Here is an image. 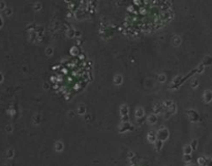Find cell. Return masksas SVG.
I'll return each mask as SVG.
<instances>
[{
  "label": "cell",
  "mask_w": 212,
  "mask_h": 166,
  "mask_svg": "<svg viewBox=\"0 0 212 166\" xmlns=\"http://www.w3.org/2000/svg\"><path fill=\"white\" fill-rule=\"evenodd\" d=\"M147 139L149 140V142L154 143V142L156 141V133H155V131L151 130V131L149 132V134H148V136H147Z\"/></svg>",
  "instance_id": "obj_2"
},
{
  "label": "cell",
  "mask_w": 212,
  "mask_h": 166,
  "mask_svg": "<svg viewBox=\"0 0 212 166\" xmlns=\"http://www.w3.org/2000/svg\"><path fill=\"white\" fill-rule=\"evenodd\" d=\"M63 149H64V145H63V143H62L61 141L56 142V144H55V149H56L57 152H62Z\"/></svg>",
  "instance_id": "obj_3"
},
{
  "label": "cell",
  "mask_w": 212,
  "mask_h": 166,
  "mask_svg": "<svg viewBox=\"0 0 212 166\" xmlns=\"http://www.w3.org/2000/svg\"><path fill=\"white\" fill-rule=\"evenodd\" d=\"M143 114H144V110H143V108H141V107H140V108H138V109H137V111H136V116L140 118V117H142V116H143Z\"/></svg>",
  "instance_id": "obj_6"
},
{
  "label": "cell",
  "mask_w": 212,
  "mask_h": 166,
  "mask_svg": "<svg viewBox=\"0 0 212 166\" xmlns=\"http://www.w3.org/2000/svg\"><path fill=\"white\" fill-rule=\"evenodd\" d=\"M192 152V148L190 147H185L184 148V155H189Z\"/></svg>",
  "instance_id": "obj_8"
},
{
  "label": "cell",
  "mask_w": 212,
  "mask_h": 166,
  "mask_svg": "<svg viewBox=\"0 0 212 166\" xmlns=\"http://www.w3.org/2000/svg\"><path fill=\"white\" fill-rule=\"evenodd\" d=\"M156 115H150L148 117V123L149 124H154L155 121H156Z\"/></svg>",
  "instance_id": "obj_7"
},
{
  "label": "cell",
  "mask_w": 212,
  "mask_h": 166,
  "mask_svg": "<svg viewBox=\"0 0 212 166\" xmlns=\"http://www.w3.org/2000/svg\"><path fill=\"white\" fill-rule=\"evenodd\" d=\"M154 143H155V149H156L157 152L162 150V149H163V141H161V140H156Z\"/></svg>",
  "instance_id": "obj_4"
},
{
  "label": "cell",
  "mask_w": 212,
  "mask_h": 166,
  "mask_svg": "<svg viewBox=\"0 0 212 166\" xmlns=\"http://www.w3.org/2000/svg\"><path fill=\"white\" fill-rule=\"evenodd\" d=\"M184 160H185L186 162L190 161V156H187V155H185V156H184Z\"/></svg>",
  "instance_id": "obj_13"
},
{
  "label": "cell",
  "mask_w": 212,
  "mask_h": 166,
  "mask_svg": "<svg viewBox=\"0 0 212 166\" xmlns=\"http://www.w3.org/2000/svg\"><path fill=\"white\" fill-rule=\"evenodd\" d=\"M5 14H6V16H9L12 14V9L11 8H5Z\"/></svg>",
  "instance_id": "obj_11"
},
{
  "label": "cell",
  "mask_w": 212,
  "mask_h": 166,
  "mask_svg": "<svg viewBox=\"0 0 212 166\" xmlns=\"http://www.w3.org/2000/svg\"><path fill=\"white\" fill-rule=\"evenodd\" d=\"M78 112H79L80 114H83V113L85 112V107H84L83 105H82V106L80 105V106L78 107Z\"/></svg>",
  "instance_id": "obj_9"
},
{
  "label": "cell",
  "mask_w": 212,
  "mask_h": 166,
  "mask_svg": "<svg viewBox=\"0 0 212 166\" xmlns=\"http://www.w3.org/2000/svg\"><path fill=\"white\" fill-rule=\"evenodd\" d=\"M46 51H47V54H48V53H49V54H52V53H53V51H52V49H51V48L47 49Z\"/></svg>",
  "instance_id": "obj_15"
},
{
  "label": "cell",
  "mask_w": 212,
  "mask_h": 166,
  "mask_svg": "<svg viewBox=\"0 0 212 166\" xmlns=\"http://www.w3.org/2000/svg\"><path fill=\"white\" fill-rule=\"evenodd\" d=\"M164 80H166L164 75H159V81H164Z\"/></svg>",
  "instance_id": "obj_14"
},
{
  "label": "cell",
  "mask_w": 212,
  "mask_h": 166,
  "mask_svg": "<svg viewBox=\"0 0 212 166\" xmlns=\"http://www.w3.org/2000/svg\"><path fill=\"white\" fill-rule=\"evenodd\" d=\"M0 9H5V3L0 1Z\"/></svg>",
  "instance_id": "obj_12"
},
{
  "label": "cell",
  "mask_w": 212,
  "mask_h": 166,
  "mask_svg": "<svg viewBox=\"0 0 212 166\" xmlns=\"http://www.w3.org/2000/svg\"><path fill=\"white\" fill-rule=\"evenodd\" d=\"M14 156H15L14 149H8V150L6 152V158H7V159H13Z\"/></svg>",
  "instance_id": "obj_5"
},
{
  "label": "cell",
  "mask_w": 212,
  "mask_h": 166,
  "mask_svg": "<svg viewBox=\"0 0 212 166\" xmlns=\"http://www.w3.org/2000/svg\"><path fill=\"white\" fill-rule=\"evenodd\" d=\"M122 81V78L119 76V75H117V77H116V80H115V83L117 84V85H119V83Z\"/></svg>",
  "instance_id": "obj_10"
},
{
  "label": "cell",
  "mask_w": 212,
  "mask_h": 166,
  "mask_svg": "<svg viewBox=\"0 0 212 166\" xmlns=\"http://www.w3.org/2000/svg\"><path fill=\"white\" fill-rule=\"evenodd\" d=\"M2 81H3V75L0 73V83L2 82Z\"/></svg>",
  "instance_id": "obj_16"
},
{
  "label": "cell",
  "mask_w": 212,
  "mask_h": 166,
  "mask_svg": "<svg viewBox=\"0 0 212 166\" xmlns=\"http://www.w3.org/2000/svg\"><path fill=\"white\" fill-rule=\"evenodd\" d=\"M156 136L158 137V140H161V141H163V140H166V139L168 138V136H169V132H168L167 129L162 128L158 132L156 133Z\"/></svg>",
  "instance_id": "obj_1"
}]
</instances>
